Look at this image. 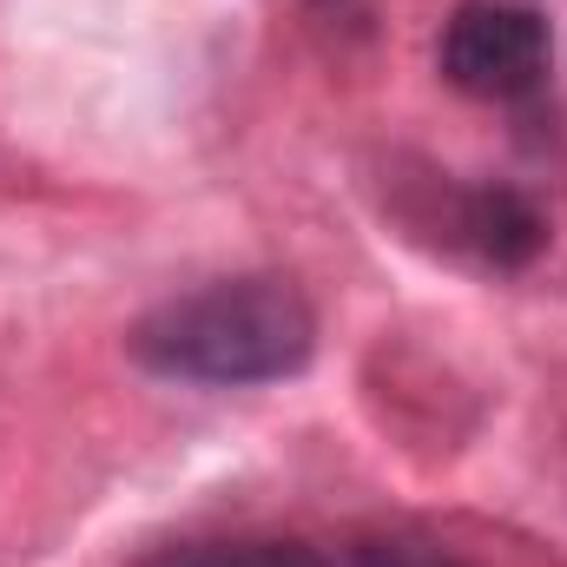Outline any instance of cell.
Segmentation results:
<instances>
[{
  "instance_id": "cell-4",
  "label": "cell",
  "mask_w": 567,
  "mask_h": 567,
  "mask_svg": "<svg viewBox=\"0 0 567 567\" xmlns=\"http://www.w3.org/2000/svg\"><path fill=\"white\" fill-rule=\"evenodd\" d=\"M133 567H330L310 542H278V535H185L140 555Z\"/></svg>"
},
{
  "instance_id": "cell-2",
  "label": "cell",
  "mask_w": 567,
  "mask_h": 567,
  "mask_svg": "<svg viewBox=\"0 0 567 567\" xmlns=\"http://www.w3.org/2000/svg\"><path fill=\"white\" fill-rule=\"evenodd\" d=\"M435 66L468 100H528L555 66V33L522 0H462L442 20Z\"/></svg>"
},
{
  "instance_id": "cell-5",
  "label": "cell",
  "mask_w": 567,
  "mask_h": 567,
  "mask_svg": "<svg viewBox=\"0 0 567 567\" xmlns=\"http://www.w3.org/2000/svg\"><path fill=\"white\" fill-rule=\"evenodd\" d=\"M330 567H475L462 548H449L442 535L410 528V522H383V528H357L337 542Z\"/></svg>"
},
{
  "instance_id": "cell-1",
  "label": "cell",
  "mask_w": 567,
  "mask_h": 567,
  "mask_svg": "<svg viewBox=\"0 0 567 567\" xmlns=\"http://www.w3.org/2000/svg\"><path fill=\"white\" fill-rule=\"evenodd\" d=\"M133 363L172 383L251 390L303 377L317 357V310L290 278H218L158 310H145L126 337Z\"/></svg>"
},
{
  "instance_id": "cell-3",
  "label": "cell",
  "mask_w": 567,
  "mask_h": 567,
  "mask_svg": "<svg viewBox=\"0 0 567 567\" xmlns=\"http://www.w3.org/2000/svg\"><path fill=\"white\" fill-rule=\"evenodd\" d=\"M442 231H449L455 251H468L488 271H528L548 251L542 205L522 198V192H508V185H462V192H449Z\"/></svg>"
}]
</instances>
